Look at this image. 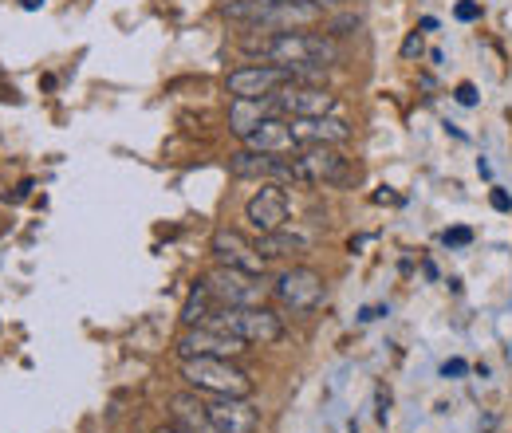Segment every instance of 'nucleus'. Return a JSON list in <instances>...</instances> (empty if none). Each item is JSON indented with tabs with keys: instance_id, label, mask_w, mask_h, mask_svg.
<instances>
[{
	"instance_id": "cd10ccee",
	"label": "nucleus",
	"mask_w": 512,
	"mask_h": 433,
	"mask_svg": "<svg viewBox=\"0 0 512 433\" xmlns=\"http://www.w3.org/2000/svg\"><path fill=\"white\" fill-rule=\"evenodd\" d=\"M312 4H320V8H331V4H339V0H312Z\"/></svg>"
},
{
	"instance_id": "4468645a",
	"label": "nucleus",
	"mask_w": 512,
	"mask_h": 433,
	"mask_svg": "<svg viewBox=\"0 0 512 433\" xmlns=\"http://www.w3.org/2000/svg\"><path fill=\"white\" fill-rule=\"evenodd\" d=\"M209 422L217 426V433H256L260 430V410L249 398H213L205 402Z\"/></svg>"
},
{
	"instance_id": "c756f323",
	"label": "nucleus",
	"mask_w": 512,
	"mask_h": 433,
	"mask_svg": "<svg viewBox=\"0 0 512 433\" xmlns=\"http://www.w3.org/2000/svg\"><path fill=\"white\" fill-rule=\"evenodd\" d=\"M36 4H40V0H24V8H36Z\"/></svg>"
},
{
	"instance_id": "0eeeda50",
	"label": "nucleus",
	"mask_w": 512,
	"mask_h": 433,
	"mask_svg": "<svg viewBox=\"0 0 512 433\" xmlns=\"http://www.w3.org/2000/svg\"><path fill=\"white\" fill-rule=\"evenodd\" d=\"M284 83H292V75L276 63H249L225 75V91L233 99H272Z\"/></svg>"
},
{
	"instance_id": "393cba45",
	"label": "nucleus",
	"mask_w": 512,
	"mask_h": 433,
	"mask_svg": "<svg viewBox=\"0 0 512 433\" xmlns=\"http://www.w3.org/2000/svg\"><path fill=\"white\" fill-rule=\"evenodd\" d=\"M477 16H481L477 4H457V20H477Z\"/></svg>"
},
{
	"instance_id": "6e6552de",
	"label": "nucleus",
	"mask_w": 512,
	"mask_h": 433,
	"mask_svg": "<svg viewBox=\"0 0 512 433\" xmlns=\"http://www.w3.org/2000/svg\"><path fill=\"white\" fill-rule=\"evenodd\" d=\"M272 99H276L284 119H316V115L339 111V99L327 87H312V83H284Z\"/></svg>"
},
{
	"instance_id": "423d86ee",
	"label": "nucleus",
	"mask_w": 512,
	"mask_h": 433,
	"mask_svg": "<svg viewBox=\"0 0 512 433\" xmlns=\"http://www.w3.org/2000/svg\"><path fill=\"white\" fill-rule=\"evenodd\" d=\"M296 182L304 186H335L347 178V158L335 146H300L292 158Z\"/></svg>"
},
{
	"instance_id": "412c9836",
	"label": "nucleus",
	"mask_w": 512,
	"mask_h": 433,
	"mask_svg": "<svg viewBox=\"0 0 512 433\" xmlns=\"http://www.w3.org/2000/svg\"><path fill=\"white\" fill-rule=\"evenodd\" d=\"M351 28H359V16H343V20H335V24L327 28V36L339 40V36H351Z\"/></svg>"
},
{
	"instance_id": "9d476101",
	"label": "nucleus",
	"mask_w": 512,
	"mask_h": 433,
	"mask_svg": "<svg viewBox=\"0 0 512 433\" xmlns=\"http://www.w3.org/2000/svg\"><path fill=\"white\" fill-rule=\"evenodd\" d=\"M288 213H292L288 193H284V186H276V182H264L249 197V205H245V221H249V229H253L256 237H268V233L284 229L288 225Z\"/></svg>"
},
{
	"instance_id": "20e7f679",
	"label": "nucleus",
	"mask_w": 512,
	"mask_h": 433,
	"mask_svg": "<svg viewBox=\"0 0 512 433\" xmlns=\"http://www.w3.org/2000/svg\"><path fill=\"white\" fill-rule=\"evenodd\" d=\"M201 284L209 288V296L217 300V308H264V300L272 292L264 284V276L245 272V268H229V264H217Z\"/></svg>"
},
{
	"instance_id": "5701e85b",
	"label": "nucleus",
	"mask_w": 512,
	"mask_h": 433,
	"mask_svg": "<svg viewBox=\"0 0 512 433\" xmlns=\"http://www.w3.org/2000/svg\"><path fill=\"white\" fill-rule=\"evenodd\" d=\"M457 103H461V107H473V103H477L473 83H461V87H457Z\"/></svg>"
},
{
	"instance_id": "f8f14e48",
	"label": "nucleus",
	"mask_w": 512,
	"mask_h": 433,
	"mask_svg": "<svg viewBox=\"0 0 512 433\" xmlns=\"http://www.w3.org/2000/svg\"><path fill=\"white\" fill-rule=\"evenodd\" d=\"M209 252L217 256V264L245 268V272H256V276H264V264H268L260 256V248L253 241H245V233H237V229H217L213 241H209Z\"/></svg>"
},
{
	"instance_id": "b1692460",
	"label": "nucleus",
	"mask_w": 512,
	"mask_h": 433,
	"mask_svg": "<svg viewBox=\"0 0 512 433\" xmlns=\"http://www.w3.org/2000/svg\"><path fill=\"white\" fill-rule=\"evenodd\" d=\"M473 241V233L469 229H449L446 233V245H469Z\"/></svg>"
},
{
	"instance_id": "a211bd4d",
	"label": "nucleus",
	"mask_w": 512,
	"mask_h": 433,
	"mask_svg": "<svg viewBox=\"0 0 512 433\" xmlns=\"http://www.w3.org/2000/svg\"><path fill=\"white\" fill-rule=\"evenodd\" d=\"M170 418L182 433H217V426L209 422V410L197 394H174L170 398Z\"/></svg>"
},
{
	"instance_id": "aec40b11",
	"label": "nucleus",
	"mask_w": 512,
	"mask_h": 433,
	"mask_svg": "<svg viewBox=\"0 0 512 433\" xmlns=\"http://www.w3.org/2000/svg\"><path fill=\"white\" fill-rule=\"evenodd\" d=\"M213 311H217V300L209 296L205 284H197L190 296H186V304H182V323H186V327H201Z\"/></svg>"
},
{
	"instance_id": "6ab92c4d",
	"label": "nucleus",
	"mask_w": 512,
	"mask_h": 433,
	"mask_svg": "<svg viewBox=\"0 0 512 433\" xmlns=\"http://www.w3.org/2000/svg\"><path fill=\"white\" fill-rule=\"evenodd\" d=\"M312 245L304 233H292L288 225L284 229H276V233H268V237H256V248H260V256L264 260H280V256H296V252H304V248Z\"/></svg>"
},
{
	"instance_id": "f3484780",
	"label": "nucleus",
	"mask_w": 512,
	"mask_h": 433,
	"mask_svg": "<svg viewBox=\"0 0 512 433\" xmlns=\"http://www.w3.org/2000/svg\"><path fill=\"white\" fill-rule=\"evenodd\" d=\"M268 115H280L276 99H233L229 103V130L245 142L253 134V126H260Z\"/></svg>"
},
{
	"instance_id": "4be33fe9",
	"label": "nucleus",
	"mask_w": 512,
	"mask_h": 433,
	"mask_svg": "<svg viewBox=\"0 0 512 433\" xmlns=\"http://www.w3.org/2000/svg\"><path fill=\"white\" fill-rule=\"evenodd\" d=\"M402 56H406V60L422 56V36H418V32H410V36H406V44H402Z\"/></svg>"
},
{
	"instance_id": "bb28decb",
	"label": "nucleus",
	"mask_w": 512,
	"mask_h": 433,
	"mask_svg": "<svg viewBox=\"0 0 512 433\" xmlns=\"http://www.w3.org/2000/svg\"><path fill=\"white\" fill-rule=\"evenodd\" d=\"M442 371H446V374H465V363H461V359H453V363H446Z\"/></svg>"
},
{
	"instance_id": "2eb2a0df",
	"label": "nucleus",
	"mask_w": 512,
	"mask_h": 433,
	"mask_svg": "<svg viewBox=\"0 0 512 433\" xmlns=\"http://www.w3.org/2000/svg\"><path fill=\"white\" fill-rule=\"evenodd\" d=\"M300 146H343L351 142V126L339 115H316V119H288Z\"/></svg>"
},
{
	"instance_id": "f03ea898",
	"label": "nucleus",
	"mask_w": 512,
	"mask_h": 433,
	"mask_svg": "<svg viewBox=\"0 0 512 433\" xmlns=\"http://www.w3.org/2000/svg\"><path fill=\"white\" fill-rule=\"evenodd\" d=\"M201 327L237 335L249 347H268V343H276L284 335V319L268 308V304L264 308H217Z\"/></svg>"
},
{
	"instance_id": "dca6fc26",
	"label": "nucleus",
	"mask_w": 512,
	"mask_h": 433,
	"mask_svg": "<svg viewBox=\"0 0 512 433\" xmlns=\"http://www.w3.org/2000/svg\"><path fill=\"white\" fill-rule=\"evenodd\" d=\"M249 150H260V154H296L300 142L292 134V123L284 115H268L260 126H253V134L245 138Z\"/></svg>"
},
{
	"instance_id": "9b49d317",
	"label": "nucleus",
	"mask_w": 512,
	"mask_h": 433,
	"mask_svg": "<svg viewBox=\"0 0 512 433\" xmlns=\"http://www.w3.org/2000/svg\"><path fill=\"white\" fill-rule=\"evenodd\" d=\"M229 174L241 178V182H296V170H292V158L284 154H260V150H241L229 158Z\"/></svg>"
},
{
	"instance_id": "c85d7f7f",
	"label": "nucleus",
	"mask_w": 512,
	"mask_h": 433,
	"mask_svg": "<svg viewBox=\"0 0 512 433\" xmlns=\"http://www.w3.org/2000/svg\"><path fill=\"white\" fill-rule=\"evenodd\" d=\"M154 433H182L178 426H162V430H154Z\"/></svg>"
},
{
	"instance_id": "39448f33",
	"label": "nucleus",
	"mask_w": 512,
	"mask_h": 433,
	"mask_svg": "<svg viewBox=\"0 0 512 433\" xmlns=\"http://www.w3.org/2000/svg\"><path fill=\"white\" fill-rule=\"evenodd\" d=\"M272 296L280 300V308H288L292 315H308L323 304V276L308 264H296L288 272L276 276Z\"/></svg>"
},
{
	"instance_id": "1a4fd4ad",
	"label": "nucleus",
	"mask_w": 512,
	"mask_h": 433,
	"mask_svg": "<svg viewBox=\"0 0 512 433\" xmlns=\"http://www.w3.org/2000/svg\"><path fill=\"white\" fill-rule=\"evenodd\" d=\"M245 351L249 343L213 327H186L178 339V359H241Z\"/></svg>"
},
{
	"instance_id": "7ed1b4c3",
	"label": "nucleus",
	"mask_w": 512,
	"mask_h": 433,
	"mask_svg": "<svg viewBox=\"0 0 512 433\" xmlns=\"http://www.w3.org/2000/svg\"><path fill=\"white\" fill-rule=\"evenodd\" d=\"M182 378L193 390L213 394V398H249L253 394V378L233 359H182Z\"/></svg>"
},
{
	"instance_id": "a878e982",
	"label": "nucleus",
	"mask_w": 512,
	"mask_h": 433,
	"mask_svg": "<svg viewBox=\"0 0 512 433\" xmlns=\"http://www.w3.org/2000/svg\"><path fill=\"white\" fill-rule=\"evenodd\" d=\"M493 205H497V209L505 213V209H512V197L505 193V189H497V193H493Z\"/></svg>"
},
{
	"instance_id": "ddd939ff",
	"label": "nucleus",
	"mask_w": 512,
	"mask_h": 433,
	"mask_svg": "<svg viewBox=\"0 0 512 433\" xmlns=\"http://www.w3.org/2000/svg\"><path fill=\"white\" fill-rule=\"evenodd\" d=\"M323 20V8L312 0H272V8L264 12V20L256 28L264 32H304Z\"/></svg>"
},
{
	"instance_id": "f257e3e1",
	"label": "nucleus",
	"mask_w": 512,
	"mask_h": 433,
	"mask_svg": "<svg viewBox=\"0 0 512 433\" xmlns=\"http://www.w3.org/2000/svg\"><path fill=\"white\" fill-rule=\"evenodd\" d=\"M241 52L245 56H260L264 63H276L284 71L292 67H331L343 60L339 44L327 32H264L253 28L249 36H241Z\"/></svg>"
}]
</instances>
